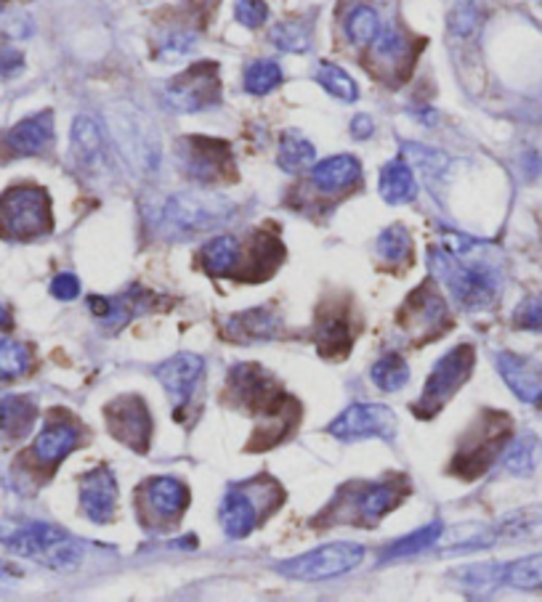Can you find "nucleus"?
Masks as SVG:
<instances>
[{
	"instance_id": "obj_6",
	"label": "nucleus",
	"mask_w": 542,
	"mask_h": 602,
	"mask_svg": "<svg viewBox=\"0 0 542 602\" xmlns=\"http://www.w3.org/2000/svg\"><path fill=\"white\" fill-rule=\"evenodd\" d=\"M365 560V547L354 541H336V545L317 547V550L298 554L277 565V574L295 578V581H325L354 571Z\"/></svg>"
},
{
	"instance_id": "obj_13",
	"label": "nucleus",
	"mask_w": 542,
	"mask_h": 602,
	"mask_svg": "<svg viewBox=\"0 0 542 602\" xmlns=\"http://www.w3.org/2000/svg\"><path fill=\"white\" fill-rule=\"evenodd\" d=\"M154 374H157L160 385L168 390L173 404L184 407V404L192 398L194 387L200 385L202 374H205V361H202V356L198 354H178L173 356V359L160 363V367L154 369Z\"/></svg>"
},
{
	"instance_id": "obj_33",
	"label": "nucleus",
	"mask_w": 542,
	"mask_h": 602,
	"mask_svg": "<svg viewBox=\"0 0 542 602\" xmlns=\"http://www.w3.org/2000/svg\"><path fill=\"white\" fill-rule=\"evenodd\" d=\"M279 86H282V67L272 59H259L245 67V91L253 97H266Z\"/></svg>"
},
{
	"instance_id": "obj_44",
	"label": "nucleus",
	"mask_w": 542,
	"mask_h": 602,
	"mask_svg": "<svg viewBox=\"0 0 542 602\" xmlns=\"http://www.w3.org/2000/svg\"><path fill=\"white\" fill-rule=\"evenodd\" d=\"M51 295L59 300H75L80 295V279L75 273H59L51 282Z\"/></svg>"
},
{
	"instance_id": "obj_38",
	"label": "nucleus",
	"mask_w": 542,
	"mask_h": 602,
	"mask_svg": "<svg viewBox=\"0 0 542 602\" xmlns=\"http://www.w3.org/2000/svg\"><path fill=\"white\" fill-rule=\"evenodd\" d=\"M375 249H378V258L386 260V264H399L413 249V236H409V231L404 226H391V229H386L378 236Z\"/></svg>"
},
{
	"instance_id": "obj_46",
	"label": "nucleus",
	"mask_w": 542,
	"mask_h": 602,
	"mask_svg": "<svg viewBox=\"0 0 542 602\" xmlns=\"http://www.w3.org/2000/svg\"><path fill=\"white\" fill-rule=\"evenodd\" d=\"M5 324H9V313H5V308L0 306V330H3Z\"/></svg>"
},
{
	"instance_id": "obj_35",
	"label": "nucleus",
	"mask_w": 542,
	"mask_h": 602,
	"mask_svg": "<svg viewBox=\"0 0 542 602\" xmlns=\"http://www.w3.org/2000/svg\"><path fill=\"white\" fill-rule=\"evenodd\" d=\"M444 536V523H428V526H423L420 530H415V534L404 536V539H399L394 547H391L389 552H386V560L391 558H409V554H418V552H426L428 547H437L439 541H442Z\"/></svg>"
},
{
	"instance_id": "obj_31",
	"label": "nucleus",
	"mask_w": 542,
	"mask_h": 602,
	"mask_svg": "<svg viewBox=\"0 0 542 602\" xmlns=\"http://www.w3.org/2000/svg\"><path fill=\"white\" fill-rule=\"evenodd\" d=\"M317 82L330 97L343 101V104H354L360 99V88H356L354 77L345 73L343 67H338V64L322 62L317 69Z\"/></svg>"
},
{
	"instance_id": "obj_42",
	"label": "nucleus",
	"mask_w": 542,
	"mask_h": 602,
	"mask_svg": "<svg viewBox=\"0 0 542 602\" xmlns=\"http://www.w3.org/2000/svg\"><path fill=\"white\" fill-rule=\"evenodd\" d=\"M479 22H481V11L479 5L470 3V0H466V3H457L450 14V29L455 35H461V38H466V35L474 33V29L479 27Z\"/></svg>"
},
{
	"instance_id": "obj_17",
	"label": "nucleus",
	"mask_w": 542,
	"mask_h": 602,
	"mask_svg": "<svg viewBox=\"0 0 542 602\" xmlns=\"http://www.w3.org/2000/svg\"><path fill=\"white\" fill-rule=\"evenodd\" d=\"M444 319L446 306L442 295H437L431 287L415 290V295L409 297L402 311V324L415 335H431L444 324Z\"/></svg>"
},
{
	"instance_id": "obj_3",
	"label": "nucleus",
	"mask_w": 542,
	"mask_h": 602,
	"mask_svg": "<svg viewBox=\"0 0 542 602\" xmlns=\"http://www.w3.org/2000/svg\"><path fill=\"white\" fill-rule=\"evenodd\" d=\"M112 141L125 163L136 172H154L160 165V141L157 130L149 123L144 112L130 104H115L106 112Z\"/></svg>"
},
{
	"instance_id": "obj_30",
	"label": "nucleus",
	"mask_w": 542,
	"mask_h": 602,
	"mask_svg": "<svg viewBox=\"0 0 542 602\" xmlns=\"http://www.w3.org/2000/svg\"><path fill=\"white\" fill-rule=\"evenodd\" d=\"M205 268L216 277H224V273L235 271L237 264H240V242L235 236L222 234V236H213L211 242L205 244Z\"/></svg>"
},
{
	"instance_id": "obj_11",
	"label": "nucleus",
	"mask_w": 542,
	"mask_h": 602,
	"mask_svg": "<svg viewBox=\"0 0 542 602\" xmlns=\"http://www.w3.org/2000/svg\"><path fill=\"white\" fill-rule=\"evenodd\" d=\"M106 422H110V431L121 444L136 451H147L152 422H149V411L141 398L128 396L112 401L106 407Z\"/></svg>"
},
{
	"instance_id": "obj_7",
	"label": "nucleus",
	"mask_w": 542,
	"mask_h": 602,
	"mask_svg": "<svg viewBox=\"0 0 542 602\" xmlns=\"http://www.w3.org/2000/svg\"><path fill=\"white\" fill-rule=\"evenodd\" d=\"M474 363H476V350L474 345H455L450 354L442 356L433 367V372L428 374V383L426 390H423L418 409L420 417H433L439 409L450 401L452 396L457 393L466 380L474 372Z\"/></svg>"
},
{
	"instance_id": "obj_25",
	"label": "nucleus",
	"mask_w": 542,
	"mask_h": 602,
	"mask_svg": "<svg viewBox=\"0 0 542 602\" xmlns=\"http://www.w3.org/2000/svg\"><path fill=\"white\" fill-rule=\"evenodd\" d=\"M147 499H149V507H152L160 517H176L187 510L189 494H187V488H184L181 481L157 478V481L149 483Z\"/></svg>"
},
{
	"instance_id": "obj_21",
	"label": "nucleus",
	"mask_w": 542,
	"mask_h": 602,
	"mask_svg": "<svg viewBox=\"0 0 542 602\" xmlns=\"http://www.w3.org/2000/svg\"><path fill=\"white\" fill-rule=\"evenodd\" d=\"M77 444H80V431H77L75 425H70V422H53V425L46 427V431L35 438L33 454L38 462L56 464L62 462Z\"/></svg>"
},
{
	"instance_id": "obj_2",
	"label": "nucleus",
	"mask_w": 542,
	"mask_h": 602,
	"mask_svg": "<svg viewBox=\"0 0 542 602\" xmlns=\"http://www.w3.org/2000/svg\"><path fill=\"white\" fill-rule=\"evenodd\" d=\"M235 218V202L216 192H178L165 196L152 213L149 223L165 240H194Z\"/></svg>"
},
{
	"instance_id": "obj_4",
	"label": "nucleus",
	"mask_w": 542,
	"mask_h": 602,
	"mask_svg": "<svg viewBox=\"0 0 542 602\" xmlns=\"http://www.w3.org/2000/svg\"><path fill=\"white\" fill-rule=\"evenodd\" d=\"M11 552L22 558L38 560L53 571H70L83 560V545H77L67 530L49 526V523H29L14 528L11 534H0Z\"/></svg>"
},
{
	"instance_id": "obj_43",
	"label": "nucleus",
	"mask_w": 542,
	"mask_h": 602,
	"mask_svg": "<svg viewBox=\"0 0 542 602\" xmlns=\"http://www.w3.org/2000/svg\"><path fill=\"white\" fill-rule=\"evenodd\" d=\"M194 49V35H187V33H178V35H171L168 40L163 43V51H160V56L168 59V62H176V59L187 56L189 51Z\"/></svg>"
},
{
	"instance_id": "obj_37",
	"label": "nucleus",
	"mask_w": 542,
	"mask_h": 602,
	"mask_svg": "<svg viewBox=\"0 0 542 602\" xmlns=\"http://www.w3.org/2000/svg\"><path fill=\"white\" fill-rule=\"evenodd\" d=\"M272 43L285 53H306L312 49V35L308 27L301 22H279L277 27H272Z\"/></svg>"
},
{
	"instance_id": "obj_45",
	"label": "nucleus",
	"mask_w": 542,
	"mask_h": 602,
	"mask_svg": "<svg viewBox=\"0 0 542 602\" xmlns=\"http://www.w3.org/2000/svg\"><path fill=\"white\" fill-rule=\"evenodd\" d=\"M373 133H375V123L370 115H356L354 120H351V136H354L356 141L370 139Z\"/></svg>"
},
{
	"instance_id": "obj_34",
	"label": "nucleus",
	"mask_w": 542,
	"mask_h": 602,
	"mask_svg": "<svg viewBox=\"0 0 542 602\" xmlns=\"http://www.w3.org/2000/svg\"><path fill=\"white\" fill-rule=\"evenodd\" d=\"M373 383L386 393H396L402 390L404 385L409 383V367L407 361L402 359L399 354L383 356L380 361H375L373 367Z\"/></svg>"
},
{
	"instance_id": "obj_14",
	"label": "nucleus",
	"mask_w": 542,
	"mask_h": 602,
	"mask_svg": "<svg viewBox=\"0 0 542 602\" xmlns=\"http://www.w3.org/2000/svg\"><path fill=\"white\" fill-rule=\"evenodd\" d=\"M181 165L184 172L194 178V181L213 183L216 178L224 176L226 165H229V152L222 141H205V139H189L181 141Z\"/></svg>"
},
{
	"instance_id": "obj_5",
	"label": "nucleus",
	"mask_w": 542,
	"mask_h": 602,
	"mask_svg": "<svg viewBox=\"0 0 542 602\" xmlns=\"http://www.w3.org/2000/svg\"><path fill=\"white\" fill-rule=\"evenodd\" d=\"M51 229L49 194L38 187H14L0 194V234L33 240Z\"/></svg>"
},
{
	"instance_id": "obj_39",
	"label": "nucleus",
	"mask_w": 542,
	"mask_h": 602,
	"mask_svg": "<svg viewBox=\"0 0 542 602\" xmlns=\"http://www.w3.org/2000/svg\"><path fill=\"white\" fill-rule=\"evenodd\" d=\"M29 369V348L11 337H0V380H16Z\"/></svg>"
},
{
	"instance_id": "obj_41",
	"label": "nucleus",
	"mask_w": 542,
	"mask_h": 602,
	"mask_svg": "<svg viewBox=\"0 0 542 602\" xmlns=\"http://www.w3.org/2000/svg\"><path fill=\"white\" fill-rule=\"evenodd\" d=\"M514 324L518 330L542 332V292L521 300V306L514 311Z\"/></svg>"
},
{
	"instance_id": "obj_10",
	"label": "nucleus",
	"mask_w": 542,
	"mask_h": 602,
	"mask_svg": "<svg viewBox=\"0 0 542 602\" xmlns=\"http://www.w3.org/2000/svg\"><path fill=\"white\" fill-rule=\"evenodd\" d=\"M511 438V422L505 414H492V420H487L481 425V431L476 433V438H470L463 444V451L455 459V470L463 478H476V475L487 473L494 459L500 457V451L508 446Z\"/></svg>"
},
{
	"instance_id": "obj_26",
	"label": "nucleus",
	"mask_w": 542,
	"mask_h": 602,
	"mask_svg": "<svg viewBox=\"0 0 542 602\" xmlns=\"http://www.w3.org/2000/svg\"><path fill=\"white\" fill-rule=\"evenodd\" d=\"M314 159H317V149H314L312 141L301 130H285L282 139H279V168L285 172H301L312 168Z\"/></svg>"
},
{
	"instance_id": "obj_1",
	"label": "nucleus",
	"mask_w": 542,
	"mask_h": 602,
	"mask_svg": "<svg viewBox=\"0 0 542 602\" xmlns=\"http://www.w3.org/2000/svg\"><path fill=\"white\" fill-rule=\"evenodd\" d=\"M433 277L466 311H484L500 297L503 271L490 244L446 234L439 247L428 253Z\"/></svg>"
},
{
	"instance_id": "obj_28",
	"label": "nucleus",
	"mask_w": 542,
	"mask_h": 602,
	"mask_svg": "<svg viewBox=\"0 0 542 602\" xmlns=\"http://www.w3.org/2000/svg\"><path fill=\"white\" fill-rule=\"evenodd\" d=\"M542 454V444L534 433H521L518 438L508 440V451H505L503 464L508 473L514 475H529L538 467Z\"/></svg>"
},
{
	"instance_id": "obj_40",
	"label": "nucleus",
	"mask_w": 542,
	"mask_h": 602,
	"mask_svg": "<svg viewBox=\"0 0 542 602\" xmlns=\"http://www.w3.org/2000/svg\"><path fill=\"white\" fill-rule=\"evenodd\" d=\"M235 20L248 29L264 27L269 20V5L266 0H235Z\"/></svg>"
},
{
	"instance_id": "obj_32",
	"label": "nucleus",
	"mask_w": 542,
	"mask_h": 602,
	"mask_svg": "<svg viewBox=\"0 0 542 602\" xmlns=\"http://www.w3.org/2000/svg\"><path fill=\"white\" fill-rule=\"evenodd\" d=\"M345 35L354 46H370L380 35V16L378 11H373L370 5H356L351 9V14L345 16Z\"/></svg>"
},
{
	"instance_id": "obj_24",
	"label": "nucleus",
	"mask_w": 542,
	"mask_h": 602,
	"mask_svg": "<svg viewBox=\"0 0 542 602\" xmlns=\"http://www.w3.org/2000/svg\"><path fill=\"white\" fill-rule=\"evenodd\" d=\"M282 319L269 308H253V311H242L231 316L226 332L235 340H269L279 332Z\"/></svg>"
},
{
	"instance_id": "obj_15",
	"label": "nucleus",
	"mask_w": 542,
	"mask_h": 602,
	"mask_svg": "<svg viewBox=\"0 0 542 602\" xmlns=\"http://www.w3.org/2000/svg\"><path fill=\"white\" fill-rule=\"evenodd\" d=\"M497 372L518 401L542 404V363L518 354H497Z\"/></svg>"
},
{
	"instance_id": "obj_19",
	"label": "nucleus",
	"mask_w": 542,
	"mask_h": 602,
	"mask_svg": "<svg viewBox=\"0 0 542 602\" xmlns=\"http://www.w3.org/2000/svg\"><path fill=\"white\" fill-rule=\"evenodd\" d=\"M362 176V163L351 154H336L322 163L312 165V181L322 192H341V189L354 187Z\"/></svg>"
},
{
	"instance_id": "obj_29",
	"label": "nucleus",
	"mask_w": 542,
	"mask_h": 602,
	"mask_svg": "<svg viewBox=\"0 0 542 602\" xmlns=\"http://www.w3.org/2000/svg\"><path fill=\"white\" fill-rule=\"evenodd\" d=\"M503 587L521 589V592H538V589H542V552L503 565Z\"/></svg>"
},
{
	"instance_id": "obj_22",
	"label": "nucleus",
	"mask_w": 542,
	"mask_h": 602,
	"mask_svg": "<svg viewBox=\"0 0 542 602\" xmlns=\"http://www.w3.org/2000/svg\"><path fill=\"white\" fill-rule=\"evenodd\" d=\"M354 345V330L345 313H325L317 326V348L327 359H343Z\"/></svg>"
},
{
	"instance_id": "obj_27",
	"label": "nucleus",
	"mask_w": 542,
	"mask_h": 602,
	"mask_svg": "<svg viewBox=\"0 0 542 602\" xmlns=\"http://www.w3.org/2000/svg\"><path fill=\"white\" fill-rule=\"evenodd\" d=\"M35 417H38V407H35L33 398L27 396H5L0 398V431L5 435H22L29 433Z\"/></svg>"
},
{
	"instance_id": "obj_8",
	"label": "nucleus",
	"mask_w": 542,
	"mask_h": 602,
	"mask_svg": "<svg viewBox=\"0 0 542 602\" xmlns=\"http://www.w3.org/2000/svg\"><path fill=\"white\" fill-rule=\"evenodd\" d=\"M327 433L338 440H391L396 435V414L383 404H354L327 425Z\"/></svg>"
},
{
	"instance_id": "obj_16",
	"label": "nucleus",
	"mask_w": 542,
	"mask_h": 602,
	"mask_svg": "<svg viewBox=\"0 0 542 602\" xmlns=\"http://www.w3.org/2000/svg\"><path fill=\"white\" fill-rule=\"evenodd\" d=\"M70 141H73V159L77 163V168L88 170V172H99L106 165V144H104V133H101L99 123L93 117L80 115L73 123V133H70Z\"/></svg>"
},
{
	"instance_id": "obj_36",
	"label": "nucleus",
	"mask_w": 542,
	"mask_h": 602,
	"mask_svg": "<svg viewBox=\"0 0 542 602\" xmlns=\"http://www.w3.org/2000/svg\"><path fill=\"white\" fill-rule=\"evenodd\" d=\"M396 488L394 486H370L360 497V521L362 523H378L391 507H396Z\"/></svg>"
},
{
	"instance_id": "obj_12",
	"label": "nucleus",
	"mask_w": 542,
	"mask_h": 602,
	"mask_svg": "<svg viewBox=\"0 0 542 602\" xmlns=\"http://www.w3.org/2000/svg\"><path fill=\"white\" fill-rule=\"evenodd\" d=\"M80 507L88 521L110 523L117 512V481L110 467H93L80 478Z\"/></svg>"
},
{
	"instance_id": "obj_20",
	"label": "nucleus",
	"mask_w": 542,
	"mask_h": 602,
	"mask_svg": "<svg viewBox=\"0 0 542 602\" xmlns=\"http://www.w3.org/2000/svg\"><path fill=\"white\" fill-rule=\"evenodd\" d=\"M380 196H383L389 205H407L418 196V181H415V172L409 168L407 159H391L383 165L378 181Z\"/></svg>"
},
{
	"instance_id": "obj_18",
	"label": "nucleus",
	"mask_w": 542,
	"mask_h": 602,
	"mask_svg": "<svg viewBox=\"0 0 542 602\" xmlns=\"http://www.w3.org/2000/svg\"><path fill=\"white\" fill-rule=\"evenodd\" d=\"M53 141V115L51 112H40V115L27 117V120L16 123L14 128L5 133V146L20 157H33V154L46 152Z\"/></svg>"
},
{
	"instance_id": "obj_23",
	"label": "nucleus",
	"mask_w": 542,
	"mask_h": 602,
	"mask_svg": "<svg viewBox=\"0 0 542 602\" xmlns=\"http://www.w3.org/2000/svg\"><path fill=\"white\" fill-rule=\"evenodd\" d=\"M218 515H222V526L226 536H231V539H242V536H248L255 526L253 499H250L242 488H229V491H226Z\"/></svg>"
},
{
	"instance_id": "obj_9",
	"label": "nucleus",
	"mask_w": 542,
	"mask_h": 602,
	"mask_svg": "<svg viewBox=\"0 0 542 602\" xmlns=\"http://www.w3.org/2000/svg\"><path fill=\"white\" fill-rule=\"evenodd\" d=\"M165 101L176 112H202L222 101V82H218L216 64H198L171 82Z\"/></svg>"
}]
</instances>
